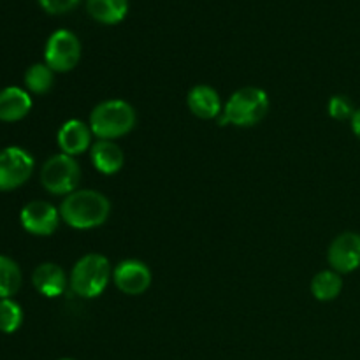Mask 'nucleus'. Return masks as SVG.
Returning <instances> with one entry per match:
<instances>
[{"mask_svg": "<svg viewBox=\"0 0 360 360\" xmlns=\"http://www.w3.org/2000/svg\"><path fill=\"white\" fill-rule=\"evenodd\" d=\"M90 158L94 167L105 176L116 174L125 165V153L115 141L98 139L91 144Z\"/></svg>", "mask_w": 360, "mask_h": 360, "instance_id": "obj_14", "label": "nucleus"}, {"mask_svg": "<svg viewBox=\"0 0 360 360\" xmlns=\"http://www.w3.org/2000/svg\"><path fill=\"white\" fill-rule=\"evenodd\" d=\"M327 109H329L330 118L338 120V122L352 120V116H354V112H355L354 104H352V102L348 101L345 95H334V97H330L329 108Z\"/></svg>", "mask_w": 360, "mask_h": 360, "instance_id": "obj_21", "label": "nucleus"}, {"mask_svg": "<svg viewBox=\"0 0 360 360\" xmlns=\"http://www.w3.org/2000/svg\"><path fill=\"white\" fill-rule=\"evenodd\" d=\"M81 60V42L74 32L60 28L49 35L44 48V63L53 72H69Z\"/></svg>", "mask_w": 360, "mask_h": 360, "instance_id": "obj_6", "label": "nucleus"}, {"mask_svg": "<svg viewBox=\"0 0 360 360\" xmlns=\"http://www.w3.org/2000/svg\"><path fill=\"white\" fill-rule=\"evenodd\" d=\"M81 0H39L42 9L49 14H63L72 11Z\"/></svg>", "mask_w": 360, "mask_h": 360, "instance_id": "obj_22", "label": "nucleus"}, {"mask_svg": "<svg viewBox=\"0 0 360 360\" xmlns=\"http://www.w3.org/2000/svg\"><path fill=\"white\" fill-rule=\"evenodd\" d=\"M60 217L69 227L76 231H90L108 221L111 214V202L97 190H76L65 195L60 204Z\"/></svg>", "mask_w": 360, "mask_h": 360, "instance_id": "obj_1", "label": "nucleus"}, {"mask_svg": "<svg viewBox=\"0 0 360 360\" xmlns=\"http://www.w3.org/2000/svg\"><path fill=\"white\" fill-rule=\"evenodd\" d=\"M21 287L20 266L13 259L0 255V299H11Z\"/></svg>", "mask_w": 360, "mask_h": 360, "instance_id": "obj_18", "label": "nucleus"}, {"mask_svg": "<svg viewBox=\"0 0 360 360\" xmlns=\"http://www.w3.org/2000/svg\"><path fill=\"white\" fill-rule=\"evenodd\" d=\"M86 11L102 25H118L129 14V0H86Z\"/></svg>", "mask_w": 360, "mask_h": 360, "instance_id": "obj_16", "label": "nucleus"}, {"mask_svg": "<svg viewBox=\"0 0 360 360\" xmlns=\"http://www.w3.org/2000/svg\"><path fill=\"white\" fill-rule=\"evenodd\" d=\"M343 290V280L336 271H320L311 280V294L316 301L329 302L334 301Z\"/></svg>", "mask_w": 360, "mask_h": 360, "instance_id": "obj_17", "label": "nucleus"}, {"mask_svg": "<svg viewBox=\"0 0 360 360\" xmlns=\"http://www.w3.org/2000/svg\"><path fill=\"white\" fill-rule=\"evenodd\" d=\"M34 172V158L27 150L18 146H9L0 151V190L20 188L30 179Z\"/></svg>", "mask_w": 360, "mask_h": 360, "instance_id": "obj_7", "label": "nucleus"}, {"mask_svg": "<svg viewBox=\"0 0 360 360\" xmlns=\"http://www.w3.org/2000/svg\"><path fill=\"white\" fill-rule=\"evenodd\" d=\"M21 225L27 232L34 236H51L58 229L60 210L46 200H32L21 210Z\"/></svg>", "mask_w": 360, "mask_h": 360, "instance_id": "obj_8", "label": "nucleus"}, {"mask_svg": "<svg viewBox=\"0 0 360 360\" xmlns=\"http://www.w3.org/2000/svg\"><path fill=\"white\" fill-rule=\"evenodd\" d=\"M186 104H188L192 115H195L200 120L220 118L221 111H224L220 95L210 84H195L188 91Z\"/></svg>", "mask_w": 360, "mask_h": 360, "instance_id": "obj_13", "label": "nucleus"}, {"mask_svg": "<svg viewBox=\"0 0 360 360\" xmlns=\"http://www.w3.org/2000/svg\"><path fill=\"white\" fill-rule=\"evenodd\" d=\"M91 134L90 125H86L81 120L72 118L69 122L63 123L56 134V143L62 153L69 155V157L76 158L77 155L84 153L86 150L91 148Z\"/></svg>", "mask_w": 360, "mask_h": 360, "instance_id": "obj_11", "label": "nucleus"}, {"mask_svg": "<svg viewBox=\"0 0 360 360\" xmlns=\"http://www.w3.org/2000/svg\"><path fill=\"white\" fill-rule=\"evenodd\" d=\"M327 260L333 271L340 274L354 273L360 267V234L343 232L329 246Z\"/></svg>", "mask_w": 360, "mask_h": 360, "instance_id": "obj_9", "label": "nucleus"}, {"mask_svg": "<svg viewBox=\"0 0 360 360\" xmlns=\"http://www.w3.org/2000/svg\"><path fill=\"white\" fill-rule=\"evenodd\" d=\"M112 278L111 264L101 253H86L74 264L69 276V287L83 299L98 297Z\"/></svg>", "mask_w": 360, "mask_h": 360, "instance_id": "obj_4", "label": "nucleus"}, {"mask_svg": "<svg viewBox=\"0 0 360 360\" xmlns=\"http://www.w3.org/2000/svg\"><path fill=\"white\" fill-rule=\"evenodd\" d=\"M32 283L39 294L53 299L65 292V288L69 287V278L58 264L44 262L35 267L34 274H32Z\"/></svg>", "mask_w": 360, "mask_h": 360, "instance_id": "obj_12", "label": "nucleus"}, {"mask_svg": "<svg viewBox=\"0 0 360 360\" xmlns=\"http://www.w3.org/2000/svg\"><path fill=\"white\" fill-rule=\"evenodd\" d=\"M350 123H352V130H354V134L360 139V109H355Z\"/></svg>", "mask_w": 360, "mask_h": 360, "instance_id": "obj_23", "label": "nucleus"}, {"mask_svg": "<svg viewBox=\"0 0 360 360\" xmlns=\"http://www.w3.org/2000/svg\"><path fill=\"white\" fill-rule=\"evenodd\" d=\"M137 116L132 105L122 98H109L94 108L90 115L91 134L98 139H118L136 127Z\"/></svg>", "mask_w": 360, "mask_h": 360, "instance_id": "obj_3", "label": "nucleus"}, {"mask_svg": "<svg viewBox=\"0 0 360 360\" xmlns=\"http://www.w3.org/2000/svg\"><path fill=\"white\" fill-rule=\"evenodd\" d=\"M269 111V97L259 86H243L229 97L220 116V125L253 127Z\"/></svg>", "mask_w": 360, "mask_h": 360, "instance_id": "obj_2", "label": "nucleus"}, {"mask_svg": "<svg viewBox=\"0 0 360 360\" xmlns=\"http://www.w3.org/2000/svg\"><path fill=\"white\" fill-rule=\"evenodd\" d=\"M81 181V167L74 157L58 153L49 157L41 169V183L53 195L76 192Z\"/></svg>", "mask_w": 360, "mask_h": 360, "instance_id": "obj_5", "label": "nucleus"}, {"mask_svg": "<svg viewBox=\"0 0 360 360\" xmlns=\"http://www.w3.org/2000/svg\"><path fill=\"white\" fill-rule=\"evenodd\" d=\"M23 323V309L13 299H0V333L13 334Z\"/></svg>", "mask_w": 360, "mask_h": 360, "instance_id": "obj_20", "label": "nucleus"}, {"mask_svg": "<svg viewBox=\"0 0 360 360\" xmlns=\"http://www.w3.org/2000/svg\"><path fill=\"white\" fill-rule=\"evenodd\" d=\"M32 97L28 91L18 86L0 90V122H20L30 112Z\"/></svg>", "mask_w": 360, "mask_h": 360, "instance_id": "obj_15", "label": "nucleus"}, {"mask_svg": "<svg viewBox=\"0 0 360 360\" xmlns=\"http://www.w3.org/2000/svg\"><path fill=\"white\" fill-rule=\"evenodd\" d=\"M151 271L144 262L136 259L122 260L112 269V281L116 288L127 295H141L150 288Z\"/></svg>", "mask_w": 360, "mask_h": 360, "instance_id": "obj_10", "label": "nucleus"}, {"mask_svg": "<svg viewBox=\"0 0 360 360\" xmlns=\"http://www.w3.org/2000/svg\"><path fill=\"white\" fill-rule=\"evenodd\" d=\"M53 83H55V72L46 63H34L25 72V84L28 91L35 95L48 94L53 88Z\"/></svg>", "mask_w": 360, "mask_h": 360, "instance_id": "obj_19", "label": "nucleus"}, {"mask_svg": "<svg viewBox=\"0 0 360 360\" xmlns=\"http://www.w3.org/2000/svg\"><path fill=\"white\" fill-rule=\"evenodd\" d=\"M60 360H74V359H60Z\"/></svg>", "mask_w": 360, "mask_h": 360, "instance_id": "obj_24", "label": "nucleus"}]
</instances>
